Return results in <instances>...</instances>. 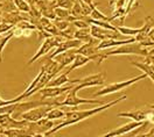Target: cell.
<instances>
[{
	"label": "cell",
	"mask_w": 154,
	"mask_h": 137,
	"mask_svg": "<svg viewBox=\"0 0 154 137\" xmlns=\"http://www.w3.org/2000/svg\"><path fill=\"white\" fill-rule=\"evenodd\" d=\"M89 7H90V18L94 20H100V21H107V22H110V16H106L105 14H103L100 10H98L96 7V5L92 2V4H90L89 5Z\"/></svg>",
	"instance_id": "obj_23"
},
{
	"label": "cell",
	"mask_w": 154,
	"mask_h": 137,
	"mask_svg": "<svg viewBox=\"0 0 154 137\" xmlns=\"http://www.w3.org/2000/svg\"><path fill=\"white\" fill-rule=\"evenodd\" d=\"M70 12V15L76 18V19H81V18H84V16H89L90 15V7L88 6L87 4H84L82 0H75Z\"/></svg>",
	"instance_id": "obj_14"
},
{
	"label": "cell",
	"mask_w": 154,
	"mask_h": 137,
	"mask_svg": "<svg viewBox=\"0 0 154 137\" xmlns=\"http://www.w3.org/2000/svg\"><path fill=\"white\" fill-rule=\"evenodd\" d=\"M75 84H71L69 86H46V87L41 88L38 93L41 95V100H45V99H51V98H56L61 94H66L68 93L72 86Z\"/></svg>",
	"instance_id": "obj_8"
},
{
	"label": "cell",
	"mask_w": 154,
	"mask_h": 137,
	"mask_svg": "<svg viewBox=\"0 0 154 137\" xmlns=\"http://www.w3.org/2000/svg\"><path fill=\"white\" fill-rule=\"evenodd\" d=\"M154 27V20L151 16H147L145 19L144 26L141 27L140 31L134 36L135 42H139L140 44H144L145 42L147 41V36H148V33L151 31V29Z\"/></svg>",
	"instance_id": "obj_16"
},
{
	"label": "cell",
	"mask_w": 154,
	"mask_h": 137,
	"mask_svg": "<svg viewBox=\"0 0 154 137\" xmlns=\"http://www.w3.org/2000/svg\"><path fill=\"white\" fill-rule=\"evenodd\" d=\"M147 50L148 48L144 47L143 44H140L139 42H132V43H128V44H124V45H120V47H117L116 49L112 50H107L105 52H97L95 55L90 56L91 60H96L97 65H99L100 63H103L105 59H107L111 56H123V55H138V56H141L145 57L146 54H147Z\"/></svg>",
	"instance_id": "obj_3"
},
{
	"label": "cell",
	"mask_w": 154,
	"mask_h": 137,
	"mask_svg": "<svg viewBox=\"0 0 154 137\" xmlns=\"http://www.w3.org/2000/svg\"><path fill=\"white\" fill-rule=\"evenodd\" d=\"M4 136L6 137H33L32 134L26 128H13V129H4Z\"/></svg>",
	"instance_id": "obj_20"
},
{
	"label": "cell",
	"mask_w": 154,
	"mask_h": 137,
	"mask_svg": "<svg viewBox=\"0 0 154 137\" xmlns=\"http://www.w3.org/2000/svg\"><path fill=\"white\" fill-rule=\"evenodd\" d=\"M17 7V10L22 12V13H29L30 12V6L26 0H12Z\"/></svg>",
	"instance_id": "obj_28"
},
{
	"label": "cell",
	"mask_w": 154,
	"mask_h": 137,
	"mask_svg": "<svg viewBox=\"0 0 154 137\" xmlns=\"http://www.w3.org/2000/svg\"><path fill=\"white\" fill-rule=\"evenodd\" d=\"M135 1H137V0H128V1H127V5H126V15L131 12L132 8L135 7Z\"/></svg>",
	"instance_id": "obj_33"
},
{
	"label": "cell",
	"mask_w": 154,
	"mask_h": 137,
	"mask_svg": "<svg viewBox=\"0 0 154 137\" xmlns=\"http://www.w3.org/2000/svg\"><path fill=\"white\" fill-rule=\"evenodd\" d=\"M14 28V26L13 25H10V23H6V22H1L0 23V34H7L8 31Z\"/></svg>",
	"instance_id": "obj_32"
},
{
	"label": "cell",
	"mask_w": 154,
	"mask_h": 137,
	"mask_svg": "<svg viewBox=\"0 0 154 137\" xmlns=\"http://www.w3.org/2000/svg\"><path fill=\"white\" fill-rule=\"evenodd\" d=\"M28 121L26 120H17L11 114H1L0 115V126L4 129H13V128H26Z\"/></svg>",
	"instance_id": "obj_13"
},
{
	"label": "cell",
	"mask_w": 154,
	"mask_h": 137,
	"mask_svg": "<svg viewBox=\"0 0 154 137\" xmlns=\"http://www.w3.org/2000/svg\"><path fill=\"white\" fill-rule=\"evenodd\" d=\"M64 116H66V112H63V110L60 109V108L53 107L48 112V114H47L46 118H48V120L54 121V120H60V118H64Z\"/></svg>",
	"instance_id": "obj_25"
},
{
	"label": "cell",
	"mask_w": 154,
	"mask_h": 137,
	"mask_svg": "<svg viewBox=\"0 0 154 137\" xmlns=\"http://www.w3.org/2000/svg\"><path fill=\"white\" fill-rule=\"evenodd\" d=\"M89 62H91L90 57H87V56H83V55L76 54V56H75V58H74V60H72V63L70 64V68H68L67 71L70 73L71 71H74V70H76V68H82V66L87 65Z\"/></svg>",
	"instance_id": "obj_22"
},
{
	"label": "cell",
	"mask_w": 154,
	"mask_h": 137,
	"mask_svg": "<svg viewBox=\"0 0 154 137\" xmlns=\"http://www.w3.org/2000/svg\"><path fill=\"white\" fill-rule=\"evenodd\" d=\"M118 118H131L137 122L141 121H148L154 124V106H149L148 109H135V110H130V112H120L117 115Z\"/></svg>",
	"instance_id": "obj_5"
},
{
	"label": "cell",
	"mask_w": 154,
	"mask_h": 137,
	"mask_svg": "<svg viewBox=\"0 0 154 137\" xmlns=\"http://www.w3.org/2000/svg\"><path fill=\"white\" fill-rule=\"evenodd\" d=\"M68 74L69 72H60L58 76L55 79H51L50 83H49L47 86H63L66 84H78L81 83V79H69L68 78Z\"/></svg>",
	"instance_id": "obj_19"
},
{
	"label": "cell",
	"mask_w": 154,
	"mask_h": 137,
	"mask_svg": "<svg viewBox=\"0 0 154 137\" xmlns=\"http://www.w3.org/2000/svg\"><path fill=\"white\" fill-rule=\"evenodd\" d=\"M82 1H83L84 4H87L88 6H89L90 4H92V2H94V0H82Z\"/></svg>",
	"instance_id": "obj_36"
},
{
	"label": "cell",
	"mask_w": 154,
	"mask_h": 137,
	"mask_svg": "<svg viewBox=\"0 0 154 137\" xmlns=\"http://www.w3.org/2000/svg\"><path fill=\"white\" fill-rule=\"evenodd\" d=\"M145 123H147V122H146V121H141V122H137V121L128 122V123H126V124L122 126V127L116 128V129H113V130H111V131L106 133L105 135H103L102 137H120V136H124V135L128 134V133L134 131L135 129L143 127Z\"/></svg>",
	"instance_id": "obj_9"
},
{
	"label": "cell",
	"mask_w": 154,
	"mask_h": 137,
	"mask_svg": "<svg viewBox=\"0 0 154 137\" xmlns=\"http://www.w3.org/2000/svg\"><path fill=\"white\" fill-rule=\"evenodd\" d=\"M145 78H147V76L143 73L138 77H134V78H131L128 80H125V81H120V83H113V84H110V85H106L102 89H99L98 92H96L94 95L95 97H99V95H106V94H113V93H117L119 91H122L123 88L127 87V86H131L135 83L140 81V80H144Z\"/></svg>",
	"instance_id": "obj_4"
},
{
	"label": "cell",
	"mask_w": 154,
	"mask_h": 137,
	"mask_svg": "<svg viewBox=\"0 0 154 137\" xmlns=\"http://www.w3.org/2000/svg\"><path fill=\"white\" fill-rule=\"evenodd\" d=\"M1 21H2V14L0 13V23H1Z\"/></svg>",
	"instance_id": "obj_39"
},
{
	"label": "cell",
	"mask_w": 154,
	"mask_h": 137,
	"mask_svg": "<svg viewBox=\"0 0 154 137\" xmlns=\"http://www.w3.org/2000/svg\"><path fill=\"white\" fill-rule=\"evenodd\" d=\"M49 1H56V0H49Z\"/></svg>",
	"instance_id": "obj_40"
},
{
	"label": "cell",
	"mask_w": 154,
	"mask_h": 137,
	"mask_svg": "<svg viewBox=\"0 0 154 137\" xmlns=\"http://www.w3.org/2000/svg\"><path fill=\"white\" fill-rule=\"evenodd\" d=\"M54 106H38V107H34L29 109L27 112L21 114L22 120H26L28 122H36L41 118H45L47 116L48 112Z\"/></svg>",
	"instance_id": "obj_7"
},
{
	"label": "cell",
	"mask_w": 154,
	"mask_h": 137,
	"mask_svg": "<svg viewBox=\"0 0 154 137\" xmlns=\"http://www.w3.org/2000/svg\"><path fill=\"white\" fill-rule=\"evenodd\" d=\"M104 84V77L103 73H97V74H92V76H88L85 78L81 79V83L75 84L72 88L67 93L66 99L60 102V106H67V107H75L82 105H87V103H96V105H104V101H99L96 99H82L78 97V91L83 89V88L91 87V86H99Z\"/></svg>",
	"instance_id": "obj_1"
},
{
	"label": "cell",
	"mask_w": 154,
	"mask_h": 137,
	"mask_svg": "<svg viewBox=\"0 0 154 137\" xmlns=\"http://www.w3.org/2000/svg\"><path fill=\"white\" fill-rule=\"evenodd\" d=\"M135 42L134 37H131V39H104V41H100L97 45V49L99 50H104V49H111V48H116V47H120V45H124V44H128V43H132Z\"/></svg>",
	"instance_id": "obj_15"
},
{
	"label": "cell",
	"mask_w": 154,
	"mask_h": 137,
	"mask_svg": "<svg viewBox=\"0 0 154 137\" xmlns=\"http://www.w3.org/2000/svg\"><path fill=\"white\" fill-rule=\"evenodd\" d=\"M63 39H64V37H63V36H61V35H57V36H48V37H46V39H45V41L42 42V44L40 45L38 52H36L32 58L29 59L27 64H28V65L33 64V63H34L35 60H38L40 57L45 56V55H46V54H48L51 49L56 48L62 41H64Z\"/></svg>",
	"instance_id": "obj_6"
},
{
	"label": "cell",
	"mask_w": 154,
	"mask_h": 137,
	"mask_svg": "<svg viewBox=\"0 0 154 137\" xmlns=\"http://www.w3.org/2000/svg\"><path fill=\"white\" fill-rule=\"evenodd\" d=\"M131 64L134 65L135 68H140L147 76V78H149L154 83V64H148V63H145V62L140 63V62H134V60H132Z\"/></svg>",
	"instance_id": "obj_21"
},
{
	"label": "cell",
	"mask_w": 154,
	"mask_h": 137,
	"mask_svg": "<svg viewBox=\"0 0 154 137\" xmlns=\"http://www.w3.org/2000/svg\"><path fill=\"white\" fill-rule=\"evenodd\" d=\"M12 37H14V35H13V29L8 31L7 34H4L1 37H0V63L2 62V51H4V48H5V45L7 44V42L10 41Z\"/></svg>",
	"instance_id": "obj_26"
},
{
	"label": "cell",
	"mask_w": 154,
	"mask_h": 137,
	"mask_svg": "<svg viewBox=\"0 0 154 137\" xmlns=\"http://www.w3.org/2000/svg\"><path fill=\"white\" fill-rule=\"evenodd\" d=\"M133 137H154V127L147 133V134H144V135H137V136Z\"/></svg>",
	"instance_id": "obj_34"
},
{
	"label": "cell",
	"mask_w": 154,
	"mask_h": 137,
	"mask_svg": "<svg viewBox=\"0 0 154 137\" xmlns=\"http://www.w3.org/2000/svg\"><path fill=\"white\" fill-rule=\"evenodd\" d=\"M82 45V42L79 39H66V41H62L57 47L55 48V51L49 55V57H47V59H54L57 55L64 52V51H68V50H72V49H77Z\"/></svg>",
	"instance_id": "obj_12"
},
{
	"label": "cell",
	"mask_w": 154,
	"mask_h": 137,
	"mask_svg": "<svg viewBox=\"0 0 154 137\" xmlns=\"http://www.w3.org/2000/svg\"><path fill=\"white\" fill-rule=\"evenodd\" d=\"M75 0H56L55 7H60V8H64V10H70L72 5H74Z\"/></svg>",
	"instance_id": "obj_30"
},
{
	"label": "cell",
	"mask_w": 154,
	"mask_h": 137,
	"mask_svg": "<svg viewBox=\"0 0 154 137\" xmlns=\"http://www.w3.org/2000/svg\"><path fill=\"white\" fill-rule=\"evenodd\" d=\"M33 137H49V136H47L46 134H34Z\"/></svg>",
	"instance_id": "obj_35"
},
{
	"label": "cell",
	"mask_w": 154,
	"mask_h": 137,
	"mask_svg": "<svg viewBox=\"0 0 154 137\" xmlns=\"http://www.w3.org/2000/svg\"><path fill=\"white\" fill-rule=\"evenodd\" d=\"M54 14H55V19L58 20H67V21H69V18H70V12L68 10H64V8H60V7L54 8Z\"/></svg>",
	"instance_id": "obj_27"
},
{
	"label": "cell",
	"mask_w": 154,
	"mask_h": 137,
	"mask_svg": "<svg viewBox=\"0 0 154 137\" xmlns=\"http://www.w3.org/2000/svg\"><path fill=\"white\" fill-rule=\"evenodd\" d=\"M90 34H91V37L99 39V41H104V39H123L120 37L122 34L119 31L104 29V28H100V27L95 26V25H91L90 26Z\"/></svg>",
	"instance_id": "obj_10"
},
{
	"label": "cell",
	"mask_w": 154,
	"mask_h": 137,
	"mask_svg": "<svg viewBox=\"0 0 154 137\" xmlns=\"http://www.w3.org/2000/svg\"><path fill=\"white\" fill-rule=\"evenodd\" d=\"M53 23H54V26H55L60 31H63V30H66L67 28H69V27L71 26V22H69V21H67V20L55 19L54 21H53Z\"/></svg>",
	"instance_id": "obj_29"
},
{
	"label": "cell",
	"mask_w": 154,
	"mask_h": 137,
	"mask_svg": "<svg viewBox=\"0 0 154 137\" xmlns=\"http://www.w3.org/2000/svg\"><path fill=\"white\" fill-rule=\"evenodd\" d=\"M4 136V128L0 126V137Z\"/></svg>",
	"instance_id": "obj_37"
},
{
	"label": "cell",
	"mask_w": 154,
	"mask_h": 137,
	"mask_svg": "<svg viewBox=\"0 0 154 137\" xmlns=\"http://www.w3.org/2000/svg\"><path fill=\"white\" fill-rule=\"evenodd\" d=\"M75 56H76V49H72V50H68V51H64V52L60 54V55H57L54 59L58 63L60 70L62 71L66 66L70 65V64L72 63Z\"/></svg>",
	"instance_id": "obj_17"
},
{
	"label": "cell",
	"mask_w": 154,
	"mask_h": 137,
	"mask_svg": "<svg viewBox=\"0 0 154 137\" xmlns=\"http://www.w3.org/2000/svg\"><path fill=\"white\" fill-rule=\"evenodd\" d=\"M126 98H127L126 95H123V97H120V98H118V99H116V100H113V101H111V102H106V103H104V105H100L99 107L92 108V109H88V110H74V112H66L64 120H63L62 122L57 123L56 126H54L50 130H48V131L46 133V135H47V136H51L53 134H55V133L58 131L60 129L69 127V126H72V124H76V123H78V122L84 121V120L91 118V116L96 115V114H98V113H102V112H104V110L109 109V108L113 107L115 105L119 103L120 101L126 100Z\"/></svg>",
	"instance_id": "obj_2"
},
{
	"label": "cell",
	"mask_w": 154,
	"mask_h": 137,
	"mask_svg": "<svg viewBox=\"0 0 154 137\" xmlns=\"http://www.w3.org/2000/svg\"><path fill=\"white\" fill-rule=\"evenodd\" d=\"M145 63L148 64H154V47H152L151 49L147 50V54L145 56Z\"/></svg>",
	"instance_id": "obj_31"
},
{
	"label": "cell",
	"mask_w": 154,
	"mask_h": 137,
	"mask_svg": "<svg viewBox=\"0 0 154 137\" xmlns=\"http://www.w3.org/2000/svg\"><path fill=\"white\" fill-rule=\"evenodd\" d=\"M116 0H110V6H112L113 5V2H115Z\"/></svg>",
	"instance_id": "obj_38"
},
{
	"label": "cell",
	"mask_w": 154,
	"mask_h": 137,
	"mask_svg": "<svg viewBox=\"0 0 154 137\" xmlns=\"http://www.w3.org/2000/svg\"><path fill=\"white\" fill-rule=\"evenodd\" d=\"M74 39H79L82 43L90 42L92 39L91 34H90V28H87V29H77L74 33Z\"/></svg>",
	"instance_id": "obj_24"
},
{
	"label": "cell",
	"mask_w": 154,
	"mask_h": 137,
	"mask_svg": "<svg viewBox=\"0 0 154 137\" xmlns=\"http://www.w3.org/2000/svg\"><path fill=\"white\" fill-rule=\"evenodd\" d=\"M54 123L51 120H48L47 118H41L36 122H28L26 129L29 130L32 134H46L48 130H50L54 127Z\"/></svg>",
	"instance_id": "obj_11"
},
{
	"label": "cell",
	"mask_w": 154,
	"mask_h": 137,
	"mask_svg": "<svg viewBox=\"0 0 154 137\" xmlns=\"http://www.w3.org/2000/svg\"><path fill=\"white\" fill-rule=\"evenodd\" d=\"M97 45H98L97 39L92 37V39H91L90 42L82 43V45L76 49V54H79V55H83V56L90 57V56H92V55H95V54L98 52Z\"/></svg>",
	"instance_id": "obj_18"
}]
</instances>
